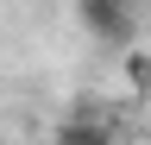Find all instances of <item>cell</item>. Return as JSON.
<instances>
[{"mask_svg": "<svg viewBox=\"0 0 151 145\" xmlns=\"http://www.w3.org/2000/svg\"><path fill=\"white\" fill-rule=\"evenodd\" d=\"M139 25H145V38H151V13H139Z\"/></svg>", "mask_w": 151, "mask_h": 145, "instance_id": "3", "label": "cell"}, {"mask_svg": "<svg viewBox=\"0 0 151 145\" xmlns=\"http://www.w3.org/2000/svg\"><path fill=\"white\" fill-rule=\"evenodd\" d=\"M63 139H69V145H107V133H101V126H94V133H88V126H69Z\"/></svg>", "mask_w": 151, "mask_h": 145, "instance_id": "2", "label": "cell"}, {"mask_svg": "<svg viewBox=\"0 0 151 145\" xmlns=\"http://www.w3.org/2000/svg\"><path fill=\"white\" fill-rule=\"evenodd\" d=\"M76 19H82V32L94 44L126 50L139 38V0H76Z\"/></svg>", "mask_w": 151, "mask_h": 145, "instance_id": "1", "label": "cell"}]
</instances>
